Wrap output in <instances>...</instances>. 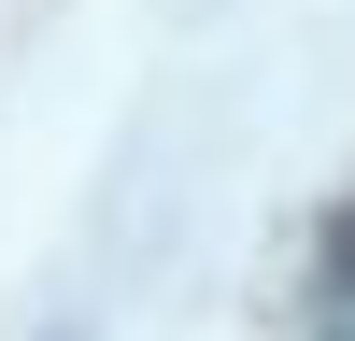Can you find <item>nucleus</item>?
Masks as SVG:
<instances>
[{
  "label": "nucleus",
  "instance_id": "nucleus-1",
  "mask_svg": "<svg viewBox=\"0 0 355 341\" xmlns=\"http://www.w3.org/2000/svg\"><path fill=\"white\" fill-rule=\"evenodd\" d=\"M327 313H355V199H341V227H327Z\"/></svg>",
  "mask_w": 355,
  "mask_h": 341
}]
</instances>
